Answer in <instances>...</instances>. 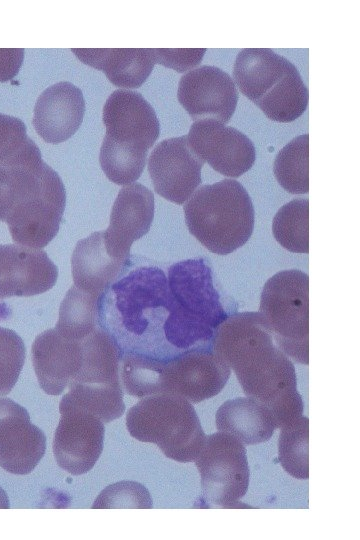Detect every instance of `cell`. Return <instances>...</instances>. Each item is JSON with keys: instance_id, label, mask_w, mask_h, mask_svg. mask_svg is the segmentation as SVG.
Masks as SVG:
<instances>
[{"instance_id": "52a82bcc", "label": "cell", "mask_w": 360, "mask_h": 540, "mask_svg": "<svg viewBox=\"0 0 360 540\" xmlns=\"http://www.w3.org/2000/svg\"><path fill=\"white\" fill-rule=\"evenodd\" d=\"M259 313L275 344L289 358L309 363V278L300 270H284L265 283Z\"/></svg>"}, {"instance_id": "e0dca14e", "label": "cell", "mask_w": 360, "mask_h": 540, "mask_svg": "<svg viewBox=\"0 0 360 540\" xmlns=\"http://www.w3.org/2000/svg\"><path fill=\"white\" fill-rule=\"evenodd\" d=\"M58 269L42 249L0 244V299L33 296L50 290Z\"/></svg>"}, {"instance_id": "30bf717a", "label": "cell", "mask_w": 360, "mask_h": 540, "mask_svg": "<svg viewBox=\"0 0 360 540\" xmlns=\"http://www.w3.org/2000/svg\"><path fill=\"white\" fill-rule=\"evenodd\" d=\"M59 412L52 446L56 463L72 475L87 473L102 453L104 423L91 412L62 399Z\"/></svg>"}, {"instance_id": "836d02e7", "label": "cell", "mask_w": 360, "mask_h": 540, "mask_svg": "<svg viewBox=\"0 0 360 540\" xmlns=\"http://www.w3.org/2000/svg\"><path fill=\"white\" fill-rule=\"evenodd\" d=\"M10 508L9 498L6 492L0 487V509Z\"/></svg>"}, {"instance_id": "4fadbf2b", "label": "cell", "mask_w": 360, "mask_h": 540, "mask_svg": "<svg viewBox=\"0 0 360 540\" xmlns=\"http://www.w3.org/2000/svg\"><path fill=\"white\" fill-rule=\"evenodd\" d=\"M204 162L190 149L187 135L164 139L148 158V172L155 192L181 205L201 184Z\"/></svg>"}, {"instance_id": "277c9868", "label": "cell", "mask_w": 360, "mask_h": 540, "mask_svg": "<svg viewBox=\"0 0 360 540\" xmlns=\"http://www.w3.org/2000/svg\"><path fill=\"white\" fill-rule=\"evenodd\" d=\"M230 374V367L212 349L190 350L168 361L123 355L120 363L123 390L140 399L171 393L199 403L217 395Z\"/></svg>"}, {"instance_id": "2e32d148", "label": "cell", "mask_w": 360, "mask_h": 540, "mask_svg": "<svg viewBox=\"0 0 360 540\" xmlns=\"http://www.w3.org/2000/svg\"><path fill=\"white\" fill-rule=\"evenodd\" d=\"M153 218L152 191L140 183L124 186L112 206L110 224L103 231L108 252L118 259L128 261L133 242L148 233Z\"/></svg>"}, {"instance_id": "9a60e30c", "label": "cell", "mask_w": 360, "mask_h": 540, "mask_svg": "<svg viewBox=\"0 0 360 540\" xmlns=\"http://www.w3.org/2000/svg\"><path fill=\"white\" fill-rule=\"evenodd\" d=\"M45 450L46 436L32 424L28 411L9 398H0V466L12 474H29Z\"/></svg>"}, {"instance_id": "ffe728a7", "label": "cell", "mask_w": 360, "mask_h": 540, "mask_svg": "<svg viewBox=\"0 0 360 540\" xmlns=\"http://www.w3.org/2000/svg\"><path fill=\"white\" fill-rule=\"evenodd\" d=\"M129 260L124 261L110 254L105 245L103 231L94 232L78 241L72 253L74 286L84 292L101 296Z\"/></svg>"}, {"instance_id": "ac0fdd59", "label": "cell", "mask_w": 360, "mask_h": 540, "mask_svg": "<svg viewBox=\"0 0 360 540\" xmlns=\"http://www.w3.org/2000/svg\"><path fill=\"white\" fill-rule=\"evenodd\" d=\"M38 383L48 395H60L77 377L83 362L82 340L61 336L55 328L39 334L31 348Z\"/></svg>"}, {"instance_id": "5b68a950", "label": "cell", "mask_w": 360, "mask_h": 540, "mask_svg": "<svg viewBox=\"0 0 360 540\" xmlns=\"http://www.w3.org/2000/svg\"><path fill=\"white\" fill-rule=\"evenodd\" d=\"M183 210L189 232L212 253L230 254L252 235L254 207L248 192L236 180L201 186Z\"/></svg>"}, {"instance_id": "6da1fadb", "label": "cell", "mask_w": 360, "mask_h": 540, "mask_svg": "<svg viewBox=\"0 0 360 540\" xmlns=\"http://www.w3.org/2000/svg\"><path fill=\"white\" fill-rule=\"evenodd\" d=\"M98 323L121 355L159 361L190 350L212 349L215 334L179 304L162 268L131 259L101 295Z\"/></svg>"}, {"instance_id": "4316f807", "label": "cell", "mask_w": 360, "mask_h": 540, "mask_svg": "<svg viewBox=\"0 0 360 540\" xmlns=\"http://www.w3.org/2000/svg\"><path fill=\"white\" fill-rule=\"evenodd\" d=\"M272 232L276 241L294 253L309 252V200L293 199L275 214Z\"/></svg>"}, {"instance_id": "d6986e66", "label": "cell", "mask_w": 360, "mask_h": 540, "mask_svg": "<svg viewBox=\"0 0 360 540\" xmlns=\"http://www.w3.org/2000/svg\"><path fill=\"white\" fill-rule=\"evenodd\" d=\"M85 113L82 91L62 81L46 88L38 97L33 112V126L46 142L59 144L80 127Z\"/></svg>"}, {"instance_id": "484cf974", "label": "cell", "mask_w": 360, "mask_h": 540, "mask_svg": "<svg viewBox=\"0 0 360 540\" xmlns=\"http://www.w3.org/2000/svg\"><path fill=\"white\" fill-rule=\"evenodd\" d=\"M309 135L292 139L277 154L274 175L289 193L306 194L309 191Z\"/></svg>"}, {"instance_id": "8fae6325", "label": "cell", "mask_w": 360, "mask_h": 540, "mask_svg": "<svg viewBox=\"0 0 360 540\" xmlns=\"http://www.w3.org/2000/svg\"><path fill=\"white\" fill-rule=\"evenodd\" d=\"M102 120L103 141L118 148L147 154L160 134V124L150 103L132 90H115L106 100Z\"/></svg>"}, {"instance_id": "44dd1931", "label": "cell", "mask_w": 360, "mask_h": 540, "mask_svg": "<svg viewBox=\"0 0 360 540\" xmlns=\"http://www.w3.org/2000/svg\"><path fill=\"white\" fill-rule=\"evenodd\" d=\"M84 64L105 73L109 81L122 88H139L155 63L153 48L72 49Z\"/></svg>"}, {"instance_id": "8992f818", "label": "cell", "mask_w": 360, "mask_h": 540, "mask_svg": "<svg viewBox=\"0 0 360 540\" xmlns=\"http://www.w3.org/2000/svg\"><path fill=\"white\" fill-rule=\"evenodd\" d=\"M130 435L154 443L177 462H192L203 449L207 435L191 402L171 393L141 398L126 414Z\"/></svg>"}, {"instance_id": "603a6c76", "label": "cell", "mask_w": 360, "mask_h": 540, "mask_svg": "<svg viewBox=\"0 0 360 540\" xmlns=\"http://www.w3.org/2000/svg\"><path fill=\"white\" fill-rule=\"evenodd\" d=\"M217 430L226 432L246 445L268 441L276 429L271 410L251 397L225 401L216 411Z\"/></svg>"}, {"instance_id": "7402d4cb", "label": "cell", "mask_w": 360, "mask_h": 540, "mask_svg": "<svg viewBox=\"0 0 360 540\" xmlns=\"http://www.w3.org/2000/svg\"><path fill=\"white\" fill-rule=\"evenodd\" d=\"M295 66L268 48H245L236 57L233 78L240 92L256 104Z\"/></svg>"}, {"instance_id": "83f0119b", "label": "cell", "mask_w": 360, "mask_h": 540, "mask_svg": "<svg viewBox=\"0 0 360 540\" xmlns=\"http://www.w3.org/2000/svg\"><path fill=\"white\" fill-rule=\"evenodd\" d=\"M309 419L298 420L281 428L278 457L283 469L297 479L309 478Z\"/></svg>"}, {"instance_id": "7c38bea8", "label": "cell", "mask_w": 360, "mask_h": 540, "mask_svg": "<svg viewBox=\"0 0 360 540\" xmlns=\"http://www.w3.org/2000/svg\"><path fill=\"white\" fill-rule=\"evenodd\" d=\"M187 142L201 161L231 178L247 172L256 159L255 146L244 133L216 120L194 121Z\"/></svg>"}, {"instance_id": "1f68e13d", "label": "cell", "mask_w": 360, "mask_h": 540, "mask_svg": "<svg viewBox=\"0 0 360 540\" xmlns=\"http://www.w3.org/2000/svg\"><path fill=\"white\" fill-rule=\"evenodd\" d=\"M206 52L205 48H153L155 63L183 73L197 66Z\"/></svg>"}, {"instance_id": "f1b7e54d", "label": "cell", "mask_w": 360, "mask_h": 540, "mask_svg": "<svg viewBox=\"0 0 360 540\" xmlns=\"http://www.w3.org/2000/svg\"><path fill=\"white\" fill-rule=\"evenodd\" d=\"M26 357L22 338L14 331L0 326V397L15 386Z\"/></svg>"}, {"instance_id": "cb8c5ba5", "label": "cell", "mask_w": 360, "mask_h": 540, "mask_svg": "<svg viewBox=\"0 0 360 540\" xmlns=\"http://www.w3.org/2000/svg\"><path fill=\"white\" fill-rule=\"evenodd\" d=\"M96 296L72 286L66 293L59 309L55 329L64 338L82 340L98 326V304Z\"/></svg>"}, {"instance_id": "f546056e", "label": "cell", "mask_w": 360, "mask_h": 540, "mask_svg": "<svg viewBox=\"0 0 360 540\" xmlns=\"http://www.w3.org/2000/svg\"><path fill=\"white\" fill-rule=\"evenodd\" d=\"M38 151V146L27 136L24 122L0 113V163L18 161Z\"/></svg>"}, {"instance_id": "d6a6232c", "label": "cell", "mask_w": 360, "mask_h": 540, "mask_svg": "<svg viewBox=\"0 0 360 540\" xmlns=\"http://www.w3.org/2000/svg\"><path fill=\"white\" fill-rule=\"evenodd\" d=\"M23 58L22 48H0V82L9 81L18 74Z\"/></svg>"}, {"instance_id": "ba28073f", "label": "cell", "mask_w": 360, "mask_h": 540, "mask_svg": "<svg viewBox=\"0 0 360 540\" xmlns=\"http://www.w3.org/2000/svg\"><path fill=\"white\" fill-rule=\"evenodd\" d=\"M194 462L200 474L201 499L208 506L239 507L250 477L244 444L226 432L210 434Z\"/></svg>"}, {"instance_id": "d4e9b609", "label": "cell", "mask_w": 360, "mask_h": 540, "mask_svg": "<svg viewBox=\"0 0 360 540\" xmlns=\"http://www.w3.org/2000/svg\"><path fill=\"white\" fill-rule=\"evenodd\" d=\"M308 89L296 67L257 105L272 121L288 123L299 118L308 105Z\"/></svg>"}, {"instance_id": "4dcf8cb0", "label": "cell", "mask_w": 360, "mask_h": 540, "mask_svg": "<svg viewBox=\"0 0 360 540\" xmlns=\"http://www.w3.org/2000/svg\"><path fill=\"white\" fill-rule=\"evenodd\" d=\"M149 491L140 483L121 481L108 486L92 508H152Z\"/></svg>"}, {"instance_id": "5bb4252c", "label": "cell", "mask_w": 360, "mask_h": 540, "mask_svg": "<svg viewBox=\"0 0 360 540\" xmlns=\"http://www.w3.org/2000/svg\"><path fill=\"white\" fill-rule=\"evenodd\" d=\"M238 97L231 76L216 66L203 65L190 70L178 84V101L194 121L210 119L228 123Z\"/></svg>"}, {"instance_id": "7a4b0ae2", "label": "cell", "mask_w": 360, "mask_h": 540, "mask_svg": "<svg viewBox=\"0 0 360 540\" xmlns=\"http://www.w3.org/2000/svg\"><path fill=\"white\" fill-rule=\"evenodd\" d=\"M212 350L234 371L244 394L271 410L276 428L302 416L294 364L275 344L259 312L230 315L216 329Z\"/></svg>"}, {"instance_id": "9c48e42d", "label": "cell", "mask_w": 360, "mask_h": 540, "mask_svg": "<svg viewBox=\"0 0 360 540\" xmlns=\"http://www.w3.org/2000/svg\"><path fill=\"white\" fill-rule=\"evenodd\" d=\"M168 287L179 304L215 331L236 313L228 297L215 285L213 271L205 258L182 260L168 269Z\"/></svg>"}, {"instance_id": "3957f363", "label": "cell", "mask_w": 360, "mask_h": 540, "mask_svg": "<svg viewBox=\"0 0 360 540\" xmlns=\"http://www.w3.org/2000/svg\"><path fill=\"white\" fill-rule=\"evenodd\" d=\"M65 204L64 184L40 152L0 163V220L17 244L47 246L58 233Z\"/></svg>"}]
</instances>
